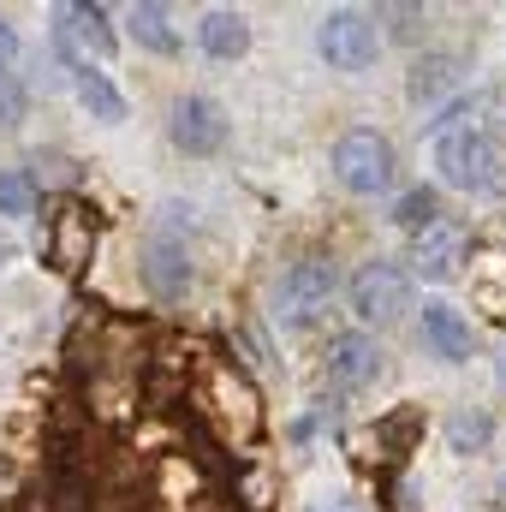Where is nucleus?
Returning <instances> with one entry per match:
<instances>
[{
    "instance_id": "f257e3e1",
    "label": "nucleus",
    "mask_w": 506,
    "mask_h": 512,
    "mask_svg": "<svg viewBox=\"0 0 506 512\" xmlns=\"http://www.w3.org/2000/svg\"><path fill=\"white\" fill-rule=\"evenodd\" d=\"M435 137V173L447 191H477V197H506V143L483 131V96H459L441 108L429 126Z\"/></svg>"
},
{
    "instance_id": "f03ea898",
    "label": "nucleus",
    "mask_w": 506,
    "mask_h": 512,
    "mask_svg": "<svg viewBox=\"0 0 506 512\" xmlns=\"http://www.w3.org/2000/svg\"><path fill=\"white\" fill-rule=\"evenodd\" d=\"M197 405H203V417H209L233 447H251L256 435H262V399H256L251 376H245L239 364H209L203 382H197Z\"/></svg>"
},
{
    "instance_id": "7ed1b4c3",
    "label": "nucleus",
    "mask_w": 506,
    "mask_h": 512,
    "mask_svg": "<svg viewBox=\"0 0 506 512\" xmlns=\"http://www.w3.org/2000/svg\"><path fill=\"white\" fill-rule=\"evenodd\" d=\"M334 286H340V274H334L328 256H298V262H286L280 280H274V316H280L286 328H310V322L334 304Z\"/></svg>"
},
{
    "instance_id": "20e7f679",
    "label": "nucleus",
    "mask_w": 506,
    "mask_h": 512,
    "mask_svg": "<svg viewBox=\"0 0 506 512\" xmlns=\"http://www.w3.org/2000/svg\"><path fill=\"white\" fill-rule=\"evenodd\" d=\"M316 54H322L334 72H364V66H376V54H381L376 12L334 6V12L316 24Z\"/></svg>"
},
{
    "instance_id": "39448f33",
    "label": "nucleus",
    "mask_w": 506,
    "mask_h": 512,
    "mask_svg": "<svg viewBox=\"0 0 506 512\" xmlns=\"http://www.w3.org/2000/svg\"><path fill=\"white\" fill-rule=\"evenodd\" d=\"M334 179L352 191V197H376L393 185V143L381 131H346L334 143Z\"/></svg>"
},
{
    "instance_id": "423d86ee",
    "label": "nucleus",
    "mask_w": 506,
    "mask_h": 512,
    "mask_svg": "<svg viewBox=\"0 0 506 512\" xmlns=\"http://www.w3.org/2000/svg\"><path fill=\"white\" fill-rule=\"evenodd\" d=\"M96 233H102V221H96V209L84 203V197H66V203H54V215L42 221V256L60 268V274H78L90 251H96Z\"/></svg>"
},
{
    "instance_id": "0eeeda50",
    "label": "nucleus",
    "mask_w": 506,
    "mask_h": 512,
    "mask_svg": "<svg viewBox=\"0 0 506 512\" xmlns=\"http://www.w3.org/2000/svg\"><path fill=\"white\" fill-rule=\"evenodd\" d=\"M352 310L364 322H393L411 310V274L399 262H364L352 274Z\"/></svg>"
},
{
    "instance_id": "6e6552de",
    "label": "nucleus",
    "mask_w": 506,
    "mask_h": 512,
    "mask_svg": "<svg viewBox=\"0 0 506 512\" xmlns=\"http://www.w3.org/2000/svg\"><path fill=\"white\" fill-rule=\"evenodd\" d=\"M54 48H60V60L66 66H90V54L96 60H108L114 54V24H108V6H60V30H54Z\"/></svg>"
},
{
    "instance_id": "1a4fd4ad",
    "label": "nucleus",
    "mask_w": 506,
    "mask_h": 512,
    "mask_svg": "<svg viewBox=\"0 0 506 512\" xmlns=\"http://www.w3.org/2000/svg\"><path fill=\"white\" fill-rule=\"evenodd\" d=\"M471 262V233L459 227V221H429L423 233H411V268L423 274V280H453L459 268Z\"/></svg>"
},
{
    "instance_id": "9d476101",
    "label": "nucleus",
    "mask_w": 506,
    "mask_h": 512,
    "mask_svg": "<svg viewBox=\"0 0 506 512\" xmlns=\"http://www.w3.org/2000/svg\"><path fill=\"white\" fill-rule=\"evenodd\" d=\"M173 143H179V149H185V155H197V161H203V155H221V149H227V114H221V102H215V96H179V102H173Z\"/></svg>"
},
{
    "instance_id": "9b49d317",
    "label": "nucleus",
    "mask_w": 506,
    "mask_h": 512,
    "mask_svg": "<svg viewBox=\"0 0 506 512\" xmlns=\"http://www.w3.org/2000/svg\"><path fill=\"white\" fill-rule=\"evenodd\" d=\"M322 376L328 387H340V393H364V387L381 376V346L370 334H334L328 340V352H322Z\"/></svg>"
},
{
    "instance_id": "f8f14e48",
    "label": "nucleus",
    "mask_w": 506,
    "mask_h": 512,
    "mask_svg": "<svg viewBox=\"0 0 506 512\" xmlns=\"http://www.w3.org/2000/svg\"><path fill=\"white\" fill-rule=\"evenodd\" d=\"M143 286H149L155 298H167V304L191 292V251H185V239L155 233V239L143 245Z\"/></svg>"
},
{
    "instance_id": "ddd939ff",
    "label": "nucleus",
    "mask_w": 506,
    "mask_h": 512,
    "mask_svg": "<svg viewBox=\"0 0 506 512\" xmlns=\"http://www.w3.org/2000/svg\"><path fill=\"white\" fill-rule=\"evenodd\" d=\"M423 346H429L441 364H465L471 346H477V334H471L465 310H453L447 298H429V304H423Z\"/></svg>"
},
{
    "instance_id": "4468645a",
    "label": "nucleus",
    "mask_w": 506,
    "mask_h": 512,
    "mask_svg": "<svg viewBox=\"0 0 506 512\" xmlns=\"http://www.w3.org/2000/svg\"><path fill=\"white\" fill-rule=\"evenodd\" d=\"M459 84H465V66H459L453 54H423V60L411 66V78H405V96H411L417 108H441Z\"/></svg>"
},
{
    "instance_id": "2eb2a0df",
    "label": "nucleus",
    "mask_w": 506,
    "mask_h": 512,
    "mask_svg": "<svg viewBox=\"0 0 506 512\" xmlns=\"http://www.w3.org/2000/svg\"><path fill=\"white\" fill-rule=\"evenodd\" d=\"M197 42H203L209 60H239V54L251 48V18L233 12V6H215V12L197 24Z\"/></svg>"
},
{
    "instance_id": "dca6fc26",
    "label": "nucleus",
    "mask_w": 506,
    "mask_h": 512,
    "mask_svg": "<svg viewBox=\"0 0 506 512\" xmlns=\"http://www.w3.org/2000/svg\"><path fill=\"white\" fill-rule=\"evenodd\" d=\"M66 72H72V90H78V102L90 108V120H102V126H120V120H126V96L114 90L108 72H96V66H66Z\"/></svg>"
},
{
    "instance_id": "f3484780",
    "label": "nucleus",
    "mask_w": 506,
    "mask_h": 512,
    "mask_svg": "<svg viewBox=\"0 0 506 512\" xmlns=\"http://www.w3.org/2000/svg\"><path fill=\"white\" fill-rule=\"evenodd\" d=\"M131 36H137V48H149V54H179V30H173V12L167 6H155V0H137L126 12Z\"/></svg>"
},
{
    "instance_id": "a211bd4d",
    "label": "nucleus",
    "mask_w": 506,
    "mask_h": 512,
    "mask_svg": "<svg viewBox=\"0 0 506 512\" xmlns=\"http://www.w3.org/2000/svg\"><path fill=\"white\" fill-rule=\"evenodd\" d=\"M36 215V179L24 167H0V221Z\"/></svg>"
},
{
    "instance_id": "6ab92c4d",
    "label": "nucleus",
    "mask_w": 506,
    "mask_h": 512,
    "mask_svg": "<svg viewBox=\"0 0 506 512\" xmlns=\"http://www.w3.org/2000/svg\"><path fill=\"white\" fill-rule=\"evenodd\" d=\"M393 221H399L405 233H423L429 221H441V203H435V191H429V185H417V191H405V197L393 203Z\"/></svg>"
},
{
    "instance_id": "aec40b11",
    "label": "nucleus",
    "mask_w": 506,
    "mask_h": 512,
    "mask_svg": "<svg viewBox=\"0 0 506 512\" xmlns=\"http://www.w3.org/2000/svg\"><path fill=\"white\" fill-rule=\"evenodd\" d=\"M447 441H453V453H483V447L495 441V423H489L483 411H459V417L447 423Z\"/></svg>"
},
{
    "instance_id": "412c9836",
    "label": "nucleus",
    "mask_w": 506,
    "mask_h": 512,
    "mask_svg": "<svg viewBox=\"0 0 506 512\" xmlns=\"http://www.w3.org/2000/svg\"><path fill=\"white\" fill-rule=\"evenodd\" d=\"M24 120V84L12 72H0V131H12Z\"/></svg>"
},
{
    "instance_id": "4be33fe9",
    "label": "nucleus",
    "mask_w": 506,
    "mask_h": 512,
    "mask_svg": "<svg viewBox=\"0 0 506 512\" xmlns=\"http://www.w3.org/2000/svg\"><path fill=\"white\" fill-rule=\"evenodd\" d=\"M483 131H489L495 143H506V84L483 96Z\"/></svg>"
},
{
    "instance_id": "5701e85b",
    "label": "nucleus",
    "mask_w": 506,
    "mask_h": 512,
    "mask_svg": "<svg viewBox=\"0 0 506 512\" xmlns=\"http://www.w3.org/2000/svg\"><path fill=\"white\" fill-rule=\"evenodd\" d=\"M387 18H399V24H393V36L417 42V24H423V12H417V6H387Z\"/></svg>"
},
{
    "instance_id": "b1692460",
    "label": "nucleus",
    "mask_w": 506,
    "mask_h": 512,
    "mask_svg": "<svg viewBox=\"0 0 506 512\" xmlns=\"http://www.w3.org/2000/svg\"><path fill=\"white\" fill-rule=\"evenodd\" d=\"M12 60H18V30L0 18V72H12Z\"/></svg>"
},
{
    "instance_id": "393cba45",
    "label": "nucleus",
    "mask_w": 506,
    "mask_h": 512,
    "mask_svg": "<svg viewBox=\"0 0 506 512\" xmlns=\"http://www.w3.org/2000/svg\"><path fill=\"white\" fill-rule=\"evenodd\" d=\"M316 512H358L352 501H328V507H316Z\"/></svg>"
},
{
    "instance_id": "a878e982",
    "label": "nucleus",
    "mask_w": 506,
    "mask_h": 512,
    "mask_svg": "<svg viewBox=\"0 0 506 512\" xmlns=\"http://www.w3.org/2000/svg\"><path fill=\"white\" fill-rule=\"evenodd\" d=\"M6 256H12V239H0V262H6Z\"/></svg>"
},
{
    "instance_id": "bb28decb",
    "label": "nucleus",
    "mask_w": 506,
    "mask_h": 512,
    "mask_svg": "<svg viewBox=\"0 0 506 512\" xmlns=\"http://www.w3.org/2000/svg\"><path fill=\"white\" fill-rule=\"evenodd\" d=\"M501 387H506V352H501Z\"/></svg>"
}]
</instances>
